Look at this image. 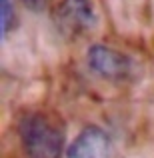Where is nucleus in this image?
Wrapping results in <instances>:
<instances>
[{
  "mask_svg": "<svg viewBox=\"0 0 154 158\" xmlns=\"http://www.w3.org/2000/svg\"><path fill=\"white\" fill-rule=\"evenodd\" d=\"M96 10L92 0H60L54 12V22L58 30L68 38L90 32L96 26Z\"/></svg>",
  "mask_w": 154,
  "mask_h": 158,
  "instance_id": "2",
  "label": "nucleus"
},
{
  "mask_svg": "<svg viewBox=\"0 0 154 158\" xmlns=\"http://www.w3.org/2000/svg\"><path fill=\"white\" fill-rule=\"evenodd\" d=\"M12 24H14V6H12V0H0V30H2V38H6Z\"/></svg>",
  "mask_w": 154,
  "mask_h": 158,
  "instance_id": "5",
  "label": "nucleus"
},
{
  "mask_svg": "<svg viewBox=\"0 0 154 158\" xmlns=\"http://www.w3.org/2000/svg\"><path fill=\"white\" fill-rule=\"evenodd\" d=\"M66 158H110V138L98 126H86L66 150Z\"/></svg>",
  "mask_w": 154,
  "mask_h": 158,
  "instance_id": "4",
  "label": "nucleus"
},
{
  "mask_svg": "<svg viewBox=\"0 0 154 158\" xmlns=\"http://www.w3.org/2000/svg\"><path fill=\"white\" fill-rule=\"evenodd\" d=\"M18 136L26 158H60L64 130L44 112H28L18 122Z\"/></svg>",
  "mask_w": 154,
  "mask_h": 158,
  "instance_id": "1",
  "label": "nucleus"
},
{
  "mask_svg": "<svg viewBox=\"0 0 154 158\" xmlns=\"http://www.w3.org/2000/svg\"><path fill=\"white\" fill-rule=\"evenodd\" d=\"M22 2H24V6L30 8L32 12H42L44 8L48 6V2H50V0H22Z\"/></svg>",
  "mask_w": 154,
  "mask_h": 158,
  "instance_id": "6",
  "label": "nucleus"
},
{
  "mask_svg": "<svg viewBox=\"0 0 154 158\" xmlns=\"http://www.w3.org/2000/svg\"><path fill=\"white\" fill-rule=\"evenodd\" d=\"M86 60L90 70L106 80H126L132 76V70H134V64L126 54L106 44H92L88 48Z\"/></svg>",
  "mask_w": 154,
  "mask_h": 158,
  "instance_id": "3",
  "label": "nucleus"
}]
</instances>
